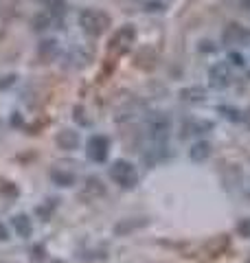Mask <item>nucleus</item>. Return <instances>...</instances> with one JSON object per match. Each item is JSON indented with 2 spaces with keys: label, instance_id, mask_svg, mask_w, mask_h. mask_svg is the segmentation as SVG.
<instances>
[{
  "label": "nucleus",
  "instance_id": "nucleus-9",
  "mask_svg": "<svg viewBox=\"0 0 250 263\" xmlns=\"http://www.w3.org/2000/svg\"><path fill=\"white\" fill-rule=\"evenodd\" d=\"M51 180L60 186H73L75 182H77V174L64 169V167H55V169H51Z\"/></svg>",
  "mask_w": 250,
  "mask_h": 263
},
{
  "label": "nucleus",
  "instance_id": "nucleus-10",
  "mask_svg": "<svg viewBox=\"0 0 250 263\" xmlns=\"http://www.w3.org/2000/svg\"><path fill=\"white\" fill-rule=\"evenodd\" d=\"M149 224V219L145 217H138V219H123L114 226V233L116 235H128L130 230H138V228H145Z\"/></svg>",
  "mask_w": 250,
  "mask_h": 263
},
{
  "label": "nucleus",
  "instance_id": "nucleus-24",
  "mask_svg": "<svg viewBox=\"0 0 250 263\" xmlns=\"http://www.w3.org/2000/svg\"><path fill=\"white\" fill-rule=\"evenodd\" d=\"M237 5H239L244 11H250V0H237Z\"/></svg>",
  "mask_w": 250,
  "mask_h": 263
},
{
  "label": "nucleus",
  "instance_id": "nucleus-2",
  "mask_svg": "<svg viewBox=\"0 0 250 263\" xmlns=\"http://www.w3.org/2000/svg\"><path fill=\"white\" fill-rule=\"evenodd\" d=\"M147 136L154 145H165L171 132V117L167 112H152L147 117Z\"/></svg>",
  "mask_w": 250,
  "mask_h": 263
},
{
  "label": "nucleus",
  "instance_id": "nucleus-4",
  "mask_svg": "<svg viewBox=\"0 0 250 263\" xmlns=\"http://www.w3.org/2000/svg\"><path fill=\"white\" fill-rule=\"evenodd\" d=\"M108 152H110V141L103 134H95L88 138L86 145V154L93 162H105L108 160Z\"/></svg>",
  "mask_w": 250,
  "mask_h": 263
},
{
  "label": "nucleus",
  "instance_id": "nucleus-16",
  "mask_svg": "<svg viewBox=\"0 0 250 263\" xmlns=\"http://www.w3.org/2000/svg\"><path fill=\"white\" fill-rule=\"evenodd\" d=\"M57 51H60V46H57L55 40H44L40 44V57H44V60H53Z\"/></svg>",
  "mask_w": 250,
  "mask_h": 263
},
{
  "label": "nucleus",
  "instance_id": "nucleus-21",
  "mask_svg": "<svg viewBox=\"0 0 250 263\" xmlns=\"http://www.w3.org/2000/svg\"><path fill=\"white\" fill-rule=\"evenodd\" d=\"M15 84V75H5V77H0V90H5V88H9Z\"/></svg>",
  "mask_w": 250,
  "mask_h": 263
},
{
  "label": "nucleus",
  "instance_id": "nucleus-20",
  "mask_svg": "<svg viewBox=\"0 0 250 263\" xmlns=\"http://www.w3.org/2000/svg\"><path fill=\"white\" fill-rule=\"evenodd\" d=\"M55 209V200H51V204H48V206H38V213H40V215L42 217H44V219H48V217H51V211Z\"/></svg>",
  "mask_w": 250,
  "mask_h": 263
},
{
  "label": "nucleus",
  "instance_id": "nucleus-19",
  "mask_svg": "<svg viewBox=\"0 0 250 263\" xmlns=\"http://www.w3.org/2000/svg\"><path fill=\"white\" fill-rule=\"evenodd\" d=\"M220 112H224L230 121H241V112L239 110H233V108H226V105H222Z\"/></svg>",
  "mask_w": 250,
  "mask_h": 263
},
{
  "label": "nucleus",
  "instance_id": "nucleus-1",
  "mask_svg": "<svg viewBox=\"0 0 250 263\" xmlns=\"http://www.w3.org/2000/svg\"><path fill=\"white\" fill-rule=\"evenodd\" d=\"M79 27L81 31L86 33V35L90 37H99V35H103V33L110 29V15H108L105 11L101 9H83L79 11Z\"/></svg>",
  "mask_w": 250,
  "mask_h": 263
},
{
  "label": "nucleus",
  "instance_id": "nucleus-14",
  "mask_svg": "<svg viewBox=\"0 0 250 263\" xmlns=\"http://www.w3.org/2000/svg\"><path fill=\"white\" fill-rule=\"evenodd\" d=\"M83 193H86L88 197H97V195H103L105 193V186H103V182L99 178L90 176L86 180V184H83Z\"/></svg>",
  "mask_w": 250,
  "mask_h": 263
},
{
  "label": "nucleus",
  "instance_id": "nucleus-25",
  "mask_svg": "<svg viewBox=\"0 0 250 263\" xmlns=\"http://www.w3.org/2000/svg\"><path fill=\"white\" fill-rule=\"evenodd\" d=\"M3 239H7V230H5L3 224H0V241H3Z\"/></svg>",
  "mask_w": 250,
  "mask_h": 263
},
{
  "label": "nucleus",
  "instance_id": "nucleus-26",
  "mask_svg": "<svg viewBox=\"0 0 250 263\" xmlns=\"http://www.w3.org/2000/svg\"><path fill=\"white\" fill-rule=\"evenodd\" d=\"M241 119H244V121H246V125L250 127V110H248V112H246V114H244V117H241Z\"/></svg>",
  "mask_w": 250,
  "mask_h": 263
},
{
  "label": "nucleus",
  "instance_id": "nucleus-17",
  "mask_svg": "<svg viewBox=\"0 0 250 263\" xmlns=\"http://www.w3.org/2000/svg\"><path fill=\"white\" fill-rule=\"evenodd\" d=\"M226 246H228V237H226V235H220L218 239L208 241L206 248H208V252H211V254H220L224 248H226Z\"/></svg>",
  "mask_w": 250,
  "mask_h": 263
},
{
  "label": "nucleus",
  "instance_id": "nucleus-15",
  "mask_svg": "<svg viewBox=\"0 0 250 263\" xmlns=\"http://www.w3.org/2000/svg\"><path fill=\"white\" fill-rule=\"evenodd\" d=\"M46 5V13L55 15V18H62L66 13V0H44Z\"/></svg>",
  "mask_w": 250,
  "mask_h": 263
},
{
  "label": "nucleus",
  "instance_id": "nucleus-22",
  "mask_svg": "<svg viewBox=\"0 0 250 263\" xmlns=\"http://www.w3.org/2000/svg\"><path fill=\"white\" fill-rule=\"evenodd\" d=\"M228 60H230V64H235V66H244L246 64L244 62V55H241V53H230Z\"/></svg>",
  "mask_w": 250,
  "mask_h": 263
},
{
  "label": "nucleus",
  "instance_id": "nucleus-7",
  "mask_svg": "<svg viewBox=\"0 0 250 263\" xmlns=\"http://www.w3.org/2000/svg\"><path fill=\"white\" fill-rule=\"evenodd\" d=\"M248 37H250V33H248L244 27H241V24H235V22L226 24V27H224V31H222V42L228 44V46L246 44Z\"/></svg>",
  "mask_w": 250,
  "mask_h": 263
},
{
  "label": "nucleus",
  "instance_id": "nucleus-5",
  "mask_svg": "<svg viewBox=\"0 0 250 263\" xmlns=\"http://www.w3.org/2000/svg\"><path fill=\"white\" fill-rule=\"evenodd\" d=\"M134 40H136V29L132 27V24H123V27L112 35L110 46H112V51L125 53V51H128V48L132 46V42H134Z\"/></svg>",
  "mask_w": 250,
  "mask_h": 263
},
{
  "label": "nucleus",
  "instance_id": "nucleus-11",
  "mask_svg": "<svg viewBox=\"0 0 250 263\" xmlns=\"http://www.w3.org/2000/svg\"><path fill=\"white\" fill-rule=\"evenodd\" d=\"M180 99L182 101H189V103H200L206 99V90L202 86H189V88H182L180 90Z\"/></svg>",
  "mask_w": 250,
  "mask_h": 263
},
{
  "label": "nucleus",
  "instance_id": "nucleus-18",
  "mask_svg": "<svg viewBox=\"0 0 250 263\" xmlns=\"http://www.w3.org/2000/svg\"><path fill=\"white\" fill-rule=\"evenodd\" d=\"M48 27H51V15H48V13L42 11V13H38L35 18H33V29H35V31L48 29Z\"/></svg>",
  "mask_w": 250,
  "mask_h": 263
},
{
  "label": "nucleus",
  "instance_id": "nucleus-23",
  "mask_svg": "<svg viewBox=\"0 0 250 263\" xmlns=\"http://www.w3.org/2000/svg\"><path fill=\"white\" fill-rule=\"evenodd\" d=\"M239 233H244V235H250V219L241 221V224H239Z\"/></svg>",
  "mask_w": 250,
  "mask_h": 263
},
{
  "label": "nucleus",
  "instance_id": "nucleus-8",
  "mask_svg": "<svg viewBox=\"0 0 250 263\" xmlns=\"http://www.w3.org/2000/svg\"><path fill=\"white\" fill-rule=\"evenodd\" d=\"M55 143L62 147V149H66V152H73V149H77L79 147V134L75 129H62L60 134L55 136Z\"/></svg>",
  "mask_w": 250,
  "mask_h": 263
},
{
  "label": "nucleus",
  "instance_id": "nucleus-3",
  "mask_svg": "<svg viewBox=\"0 0 250 263\" xmlns=\"http://www.w3.org/2000/svg\"><path fill=\"white\" fill-rule=\"evenodd\" d=\"M110 176H112L114 182L121 184L123 189H132V186H136V182H138V174H136L134 164L128 162V160H123V158L112 162Z\"/></svg>",
  "mask_w": 250,
  "mask_h": 263
},
{
  "label": "nucleus",
  "instance_id": "nucleus-6",
  "mask_svg": "<svg viewBox=\"0 0 250 263\" xmlns=\"http://www.w3.org/2000/svg\"><path fill=\"white\" fill-rule=\"evenodd\" d=\"M230 68H228V64H215L211 66V70H208V84H211V88L215 90H224V88H228L230 86Z\"/></svg>",
  "mask_w": 250,
  "mask_h": 263
},
{
  "label": "nucleus",
  "instance_id": "nucleus-12",
  "mask_svg": "<svg viewBox=\"0 0 250 263\" xmlns=\"http://www.w3.org/2000/svg\"><path fill=\"white\" fill-rule=\"evenodd\" d=\"M208 156H211V143H206V141H198L189 149V158L193 162H204Z\"/></svg>",
  "mask_w": 250,
  "mask_h": 263
},
{
  "label": "nucleus",
  "instance_id": "nucleus-13",
  "mask_svg": "<svg viewBox=\"0 0 250 263\" xmlns=\"http://www.w3.org/2000/svg\"><path fill=\"white\" fill-rule=\"evenodd\" d=\"M11 226L15 228V233H18L22 239H27V237L33 235V224H31V219L27 215H15L11 219Z\"/></svg>",
  "mask_w": 250,
  "mask_h": 263
}]
</instances>
